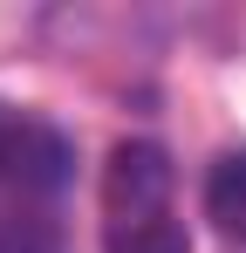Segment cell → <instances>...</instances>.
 <instances>
[{
  "label": "cell",
  "instance_id": "6da1fadb",
  "mask_svg": "<svg viewBox=\"0 0 246 253\" xmlns=\"http://www.w3.org/2000/svg\"><path fill=\"white\" fill-rule=\"evenodd\" d=\"M76 144L41 110L0 103V253H62V192Z\"/></svg>",
  "mask_w": 246,
  "mask_h": 253
},
{
  "label": "cell",
  "instance_id": "3957f363",
  "mask_svg": "<svg viewBox=\"0 0 246 253\" xmlns=\"http://www.w3.org/2000/svg\"><path fill=\"white\" fill-rule=\"evenodd\" d=\"M205 212L219 219L226 240L246 247V151H226V158L212 165V178H205Z\"/></svg>",
  "mask_w": 246,
  "mask_h": 253
},
{
  "label": "cell",
  "instance_id": "7a4b0ae2",
  "mask_svg": "<svg viewBox=\"0 0 246 253\" xmlns=\"http://www.w3.org/2000/svg\"><path fill=\"white\" fill-rule=\"evenodd\" d=\"M103 253H192L178 212V171L151 137L117 144L103 165Z\"/></svg>",
  "mask_w": 246,
  "mask_h": 253
}]
</instances>
